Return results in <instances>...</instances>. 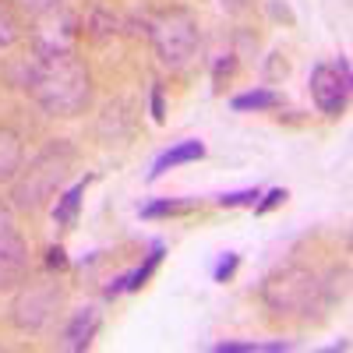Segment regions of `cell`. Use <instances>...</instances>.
Masks as SVG:
<instances>
[{
  "label": "cell",
  "instance_id": "obj_12",
  "mask_svg": "<svg viewBox=\"0 0 353 353\" xmlns=\"http://www.w3.org/2000/svg\"><path fill=\"white\" fill-rule=\"evenodd\" d=\"M21 163V145L11 131H0V181H11Z\"/></svg>",
  "mask_w": 353,
  "mask_h": 353
},
{
  "label": "cell",
  "instance_id": "obj_6",
  "mask_svg": "<svg viewBox=\"0 0 353 353\" xmlns=\"http://www.w3.org/2000/svg\"><path fill=\"white\" fill-rule=\"evenodd\" d=\"M57 301H61V293L53 290V283H32L14 301V321L21 329H43L57 311Z\"/></svg>",
  "mask_w": 353,
  "mask_h": 353
},
{
  "label": "cell",
  "instance_id": "obj_11",
  "mask_svg": "<svg viewBox=\"0 0 353 353\" xmlns=\"http://www.w3.org/2000/svg\"><path fill=\"white\" fill-rule=\"evenodd\" d=\"M163 251H166L163 241H152V244H149V254H145V261L138 265L134 272H128V290H141L145 283H149V276L159 269V261H163Z\"/></svg>",
  "mask_w": 353,
  "mask_h": 353
},
{
  "label": "cell",
  "instance_id": "obj_16",
  "mask_svg": "<svg viewBox=\"0 0 353 353\" xmlns=\"http://www.w3.org/2000/svg\"><path fill=\"white\" fill-rule=\"evenodd\" d=\"M286 198H290V194H286V188H272V191L265 194L261 201H254V212H258V216H265V212H272L276 205H283Z\"/></svg>",
  "mask_w": 353,
  "mask_h": 353
},
{
  "label": "cell",
  "instance_id": "obj_23",
  "mask_svg": "<svg viewBox=\"0 0 353 353\" xmlns=\"http://www.w3.org/2000/svg\"><path fill=\"white\" fill-rule=\"evenodd\" d=\"M25 4H28V8H32V11H43V8H50V4H57V0H25Z\"/></svg>",
  "mask_w": 353,
  "mask_h": 353
},
{
  "label": "cell",
  "instance_id": "obj_3",
  "mask_svg": "<svg viewBox=\"0 0 353 353\" xmlns=\"http://www.w3.org/2000/svg\"><path fill=\"white\" fill-rule=\"evenodd\" d=\"M314 297H318V283L304 269H286L265 283V304L279 314H293V311L311 314Z\"/></svg>",
  "mask_w": 353,
  "mask_h": 353
},
{
  "label": "cell",
  "instance_id": "obj_19",
  "mask_svg": "<svg viewBox=\"0 0 353 353\" xmlns=\"http://www.w3.org/2000/svg\"><path fill=\"white\" fill-rule=\"evenodd\" d=\"M152 121L163 124L166 121V106H163V85H152Z\"/></svg>",
  "mask_w": 353,
  "mask_h": 353
},
{
  "label": "cell",
  "instance_id": "obj_5",
  "mask_svg": "<svg viewBox=\"0 0 353 353\" xmlns=\"http://www.w3.org/2000/svg\"><path fill=\"white\" fill-rule=\"evenodd\" d=\"M350 64L346 57H339L336 64H318L311 71V99L321 113L339 117L346 110V96H350Z\"/></svg>",
  "mask_w": 353,
  "mask_h": 353
},
{
  "label": "cell",
  "instance_id": "obj_4",
  "mask_svg": "<svg viewBox=\"0 0 353 353\" xmlns=\"http://www.w3.org/2000/svg\"><path fill=\"white\" fill-rule=\"evenodd\" d=\"M152 43H156V50H159V57H163V64L184 68L188 57H191L194 46H198V28H194V21H191L184 11H173V14H166V18L156 21Z\"/></svg>",
  "mask_w": 353,
  "mask_h": 353
},
{
  "label": "cell",
  "instance_id": "obj_20",
  "mask_svg": "<svg viewBox=\"0 0 353 353\" xmlns=\"http://www.w3.org/2000/svg\"><path fill=\"white\" fill-rule=\"evenodd\" d=\"M46 265H50V269H68L64 248H50V251H46Z\"/></svg>",
  "mask_w": 353,
  "mask_h": 353
},
{
  "label": "cell",
  "instance_id": "obj_22",
  "mask_svg": "<svg viewBox=\"0 0 353 353\" xmlns=\"http://www.w3.org/2000/svg\"><path fill=\"white\" fill-rule=\"evenodd\" d=\"M124 290H128V272H124V276H117V279H110L103 293H106V297H117V293H124Z\"/></svg>",
  "mask_w": 353,
  "mask_h": 353
},
{
  "label": "cell",
  "instance_id": "obj_13",
  "mask_svg": "<svg viewBox=\"0 0 353 353\" xmlns=\"http://www.w3.org/2000/svg\"><path fill=\"white\" fill-rule=\"evenodd\" d=\"M279 99L272 88H251V92H241V96H233L230 106L237 110V113H248V110H272Z\"/></svg>",
  "mask_w": 353,
  "mask_h": 353
},
{
  "label": "cell",
  "instance_id": "obj_1",
  "mask_svg": "<svg viewBox=\"0 0 353 353\" xmlns=\"http://www.w3.org/2000/svg\"><path fill=\"white\" fill-rule=\"evenodd\" d=\"M32 96L53 113H74L88 99V74L71 53H50L32 74Z\"/></svg>",
  "mask_w": 353,
  "mask_h": 353
},
{
  "label": "cell",
  "instance_id": "obj_18",
  "mask_svg": "<svg viewBox=\"0 0 353 353\" xmlns=\"http://www.w3.org/2000/svg\"><path fill=\"white\" fill-rule=\"evenodd\" d=\"M18 32H14V18H11V11L0 4V46H8L11 39H14Z\"/></svg>",
  "mask_w": 353,
  "mask_h": 353
},
{
  "label": "cell",
  "instance_id": "obj_14",
  "mask_svg": "<svg viewBox=\"0 0 353 353\" xmlns=\"http://www.w3.org/2000/svg\"><path fill=\"white\" fill-rule=\"evenodd\" d=\"M194 201L188 198H159V201H149L141 209V219H159V216H173V212H188Z\"/></svg>",
  "mask_w": 353,
  "mask_h": 353
},
{
  "label": "cell",
  "instance_id": "obj_8",
  "mask_svg": "<svg viewBox=\"0 0 353 353\" xmlns=\"http://www.w3.org/2000/svg\"><path fill=\"white\" fill-rule=\"evenodd\" d=\"M198 159H205V145L201 141H176L173 149H166L156 163H152V173H149V181H159V176L170 170V166H181V163H198Z\"/></svg>",
  "mask_w": 353,
  "mask_h": 353
},
{
  "label": "cell",
  "instance_id": "obj_15",
  "mask_svg": "<svg viewBox=\"0 0 353 353\" xmlns=\"http://www.w3.org/2000/svg\"><path fill=\"white\" fill-rule=\"evenodd\" d=\"M258 198H261L258 188H244V191H226V194H219L216 201L223 205V209H237V205H254Z\"/></svg>",
  "mask_w": 353,
  "mask_h": 353
},
{
  "label": "cell",
  "instance_id": "obj_17",
  "mask_svg": "<svg viewBox=\"0 0 353 353\" xmlns=\"http://www.w3.org/2000/svg\"><path fill=\"white\" fill-rule=\"evenodd\" d=\"M237 261H241L237 254H230V251H226V254L219 258V265H216V272H212V276H216V283H226L233 272H237Z\"/></svg>",
  "mask_w": 353,
  "mask_h": 353
},
{
  "label": "cell",
  "instance_id": "obj_21",
  "mask_svg": "<svg viewBox=\"0 0 353 353\" xmlns=\"http://www.w3.org/2000/svg\"><path fill=\"white\" fill-rule=\"evenodd\" d=\"M8 233H14V216L8 205H0V237H8Z\"/></svg>",
  "mask_w": 353,
  "mask_h": 353
},
{
  "label": "cell",
  "instance_id": "obj_9",
  "mask_svg": "<svg viewBox=\"0 0 353 353\" xmlns=\"http://www.w3.org/2000/svg\"><path fill=\"white\" fill-rule=\"evenodd\" d=\"M96 329H99V311H96V307H81V311L71 318L68 332H64V339H68V350H85L88 343H92Z\"/></svg>",
  "mask_w": 353,
  "mask_h": 353
},
{
  "label": "cell",
  "instance_id": "obj_10",
  "mask_svg": "<svg viewBox=\"0 0 353 353\" xmlns=\"http://www.w3.org/2000/svg\"><path fill=\"white\" fill-rule=\"evenodd\" d=\"M85 184H88V176H85V181H78L74 188H68L61 198H57V205H53V223H57V226H71V223H74L78 205H81V194H85Z\"/></svg>",
  "mask_w": 353,
  "mask_h": 353
},
{
  "label": "cell",
  "instance_id": "obj_7",
  "mask_svg": "<svg viewBox=\"0 0 353 353\" xmlns=\"http://www.w3.org/2000/svg\"><path fill=\"white\" fill-rule=\"evenodd\" d=\"M28 269V251H25V241L18 233H8L0 237V290H11L14 283H21Z\"/></svg>",
  "mask_w": 353,
  "mask_h": 353
},
{
  "label": "cell",
  "instance_id": "obj_2",
  "mask_svg": "<svg viewBox=\"0 0 353 353\" xmlns=\"http://www.w3.org/2000/svg\"><path fill=\"white\" fill-rule=\"evenodd\" d=\"M64 170H68V149H61V156H57V145H53V149H46L43 156L32 159V166L14 184V201L21 209H39L57 191V184L64 181Z\"/></svg>",
  "mask_w": 353,
  "mask_h": 353
}]
</instances>
